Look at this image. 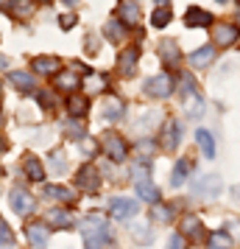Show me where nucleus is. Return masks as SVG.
<instances>
[{
    "mask_svg": "<svg viewBox=\"0 0 240 249\" xmlns=\"http://www.w3.org/2000/svg\"><path fill=\"white\" fill-rule=\"evenodd\" d=\"M62 3H67V6H70V3H76V0H62Z\"/></svg>",
    "mask_w": 240,
    "mask_h": 249,
    "instance_id": "37998d69",
    "label": "nucleus"
},
{
    "mask_svg": "<svg viewBox=\"0 0 240 249\" xmlns=\"http://www.w3.org/2000/svg\"><path fill=\"white\" fill-rule=\"evenodd\" d=\"M101 148L106 151V157L112 160V162H123V160L128 157L126 140L117 135V132H106V135L101 137Z\"/></svg>",
    "mask_w": 240,
    "mask_h": 249,
    "instance_id": "7ed1b4c3",
    "label": "nucleus"
},
{
    "mask_svg": "<svg viewBox=\"0 0 240 249\" xmlns=\"http://www.w3.org/2000/svg\"><path fill=\"white\" fill-rule=\"evenodd\" d=\"M48 224L53 227V230H67V227H73V213H70L67 207H53L48 213Z\"/></svg>",
    "mask_w": 240,
    "mask_h": 249,
    "instance_id": "a211bd4d",
    "label": "nucleus"
},
{
    "mask_svg": "<svg viewBox=\"0 0 240 249\" xmlns=\"http://www.w3.org/2000/svg\"><path fill=\"white\" fill-rule=\"evenodd\" d=\"M79 230L84 232V241H87V249H101L106 244H112V232H109V224L103 215H87L79 224Z\"/></svg>",
    "mask_w": 240,
    "mask_h": 249,
    "instance_id": "f257e3e1",
    "label": "nucleus"
},
{
    "mask_svg": "<svg viewBox=\"0 0 240 249\" xmlns=\"http://www.w3.org/2000/svg\"><path fill=\"white\" fill-rule=\"evenodd\" d=\"M171 9H168V6H165V9H157V12H154V17H151V23L157 25V28H162V25H168L171 23Z\"/></svg>",
    "mask_w": 240,
    "mask_h": 249,
    "instance_id": "f704fd0d",
    "label": "nucleus"
},
{
    "mask_svg": "<svg viewBox=\"0 0 240 249\" xmlns=\"http://www.w3.org/2000/svg\"><path fill=\"white\" fill-rule=\"evenodd\" d=\"M131 235L137 238V244H151L154 241V230H151V224H134Z\"/></svg>",
    "mask_w": 240,
    "mask_h": 249,
    "instance_id": "2f4dec72",
    "label": "nucleus"
},
{
    "mask_svg": "<svg viewBox=\"0 0 240 249\" xmlns=\"http://www.w3.org/2000/svg\"><path fill=\"white\" fill-rule=\"evenodd\" d=\"M34 70L45 73V76H56L59 73V59L56 56H36L34 59Z\"/></svg>",
    "mask_w": 240,
    "mask_h": 249,
    "instance_id": "393cba45",
    "label": "nucleus"
},
{
    "mask_svg": "<svg viewBox=\"0 0 240 249\" xmlns=\"http://www.w3.org/2000/svg\"><path fill=\"white\" fill-rule=\"evenodd\" d=\"M50 165H53V174H62V171L67 168V160L62 151H50Z\"/></svg>",
    "mask_w": 240,
    "mask_h": 249,
    "instance_id": "e433bc0d",
    "label": "nucleus"
},
{
    "mask_svg": "<svg viewBox=\"0 0 240 249\" xmlns=\"http://www.w3.org/2000/svg\"><path fill=\"white\" fill-rule=\"evenodd\" d=\"M187 62H190L193 68H209V65L215 62V48H209V45L198 48V51H193V53L187 56Z\"/></svg>",
    "mask_w": 240,
    "mask_h": 249,
    "instance_id": "6ab92c4d",
    "label": "nucleus"
},
{
    "mask_svg": "<svg viewBox=\"0 0 240 249\" xmlns=\"http://www.w3.org/2000/svg\"><path fill=\"white\" fill-rule=\"evenodd\" d=\"M25 238H28L31 247L45 249L48 241H50V224H45V221H28L25 224Z\"/></svg>",
    "mask_w": 240,
    "mask_h": 249,
    "instance_id": "39448f33",
    "label": "nucleus"
},
{
    "mask_svg": "<svg viewBox=\"0 0 240 249\" xmlns=\"http://www.w3.org/2000/svg\"><path fill=\"white\" fill-rule=\"evenodd\" d=\"M64 135H67L70 140H84V137H87V132H84V126H81L79 121H70V124H67V132H64Z\"/></svg>",
    "mask_w": 240,
    "mask_h": 249,
    "instance_id": "c9c22d12",
    "label": "nucleus"
},
{
    "mask_svg": "<svg viewBox=\"0 0 240 249\" xmlns=\"http://www.w3.org/2000/svg\"><path fill=\"white\" fill-rule=\"evenodd\" d=\"M137 59H140V51L137 48H126V51H123V53H120V59H117V62H120V65H117V68H120V76H134V70H137Z\"/></svg>",
    "mask_w": 240,
    "mask_h": 249,
    "instance_id": "dca6fc26",
    "label": "nucleus"
},
{
    "mask_svg": "<svg viewBox=\"0 0 240 249\" xmlns=\"http://www.w3.org/2000/svg\"><path fill=\"white\" fill-rule=\"evenodd\" d=\"M168 249H187V241H184V235H173L171 241H168Z\"/></svg>",
    "mask_w": 240,
    "mask_h": 249,
    "instance_id": "ea45409f",
    "label": "nucleus"
},
{
    "mask_svg": "<svg viewBox=\"0 0 240 249\" xmlns=\"http://www.w3.org/2000/svg\"><path fill=\"white\" fill-rule=\"evenodd\" d=\"M23 171H25V177H28L31 182H42L45 179V168H42L39 157H34V154H28V157L23 160Z\"/></svg>",
    "mask_w": 240,
    "mask_h": 249,
    "instance_id": "aec40b11",
    "label": "nucleus"
},
{
    "mask_svg": "<svg viewBox=\"0 0 240 249\" xmlns=\"http://www.w3.org/2000/svg\"><path fill=\"white\" fill-rule=\"evenodd\" d=\"M190 168H193V162L187 157H182L176 165H173V177H171V185L173 188H179V185H184L187 182V177H190Z\"/></svg>",
    "mask_w": 240,
    "mask_h": 249,
    "instance_id": "4be33fe9",
    "label": "nucleus"
},
{
    "mask_svg": "<svg viewBox=\"0 0 240 249\" xmlns=\"http://www.w3.org/2000/svg\"><path fill=\"white\" fill-rule=\"evenodd\" d=\"M0 174H3V168H0Z\"/></svg>",
    "mask_w": 240,
    "mask_h": 249,
    "instance_id": "a18cd8bd",
    "label": "nucleus"
},
{
    "mask_svg": "<svg viewBox=\"0 0 240 249\" xmlns=\"http://www.w3.org/2000/svg\"><path fill=\"white\" fill-rule=\"evenodd\" d=\"M160 3H162V0H160Z\"/></svg>",
    "mask_w": 240,
    "mask_h": 249,
    "instance_id": "49530a36",
    "label": "nucleus"
},
{
    "mask_svg": "<svg viewBox=\"0 0 240 249\" xmlns=\"http://www.w3.org/2000/svg\"><path fill=\"white\" fill-rule=\"evenodd\" d=\"M9 81H12L17 90H23V92L34 90V79H31V73H25V70H14V73H9Z\"/></svg>",
    "mask_w": 240,
    "mask_h": 249,
    "instance_id": "cd10ccee",
    "label": "nucleus"
},
{
    "mask_svg": "<svg viewBox=\"0 0 240 249\" xmlns=\"http://www.w3.org/2000/svg\"><path fill=\"white\" fill-rule=\"evenodd\" d=\"M59 25H62V28L67 31V28H73V25H76V17H73V14H62V20H59Z\"/></svg>",
    "mask_w": 240,
    "mask_h": 249,
    "instance_id": "a19ab883",
    "label": "nucleus"
},
{
    "mask_svg": "<svg viewBox=\"0 0 240 249\" xmlns=\"http://www.w3.org/2000/svg\"><path fill=\"white\" fill-rule=\"evenodd\" d=\"M53 84H56L59 90H64V92H73V90H79V76H76V68H70V70H59L56 76H53Z\"/></svg>",
    "mask_w": 240,
    "mask_h": 249,
    "instance_id": "f3484780",
    "label": "nucleus"
},
{
    "mask_svg": "<svg viewBox=\"0 0 240 249\" xmlns=\"http://www.w3.org/2000/svg\"><path fill=\"white\" fill-rule=\"evenodd\" d=\"M87 84H90V87H87L90 92H101V90H106V79H103V76H90V79H87Z\"/></svg>",
    "mask_w": 240,
    "mask_h": 249,
    "instance_id": "4c0bfd02",
    "label": "nucleus"
},
{
    "mask_svg": "<svg viewBox=\"0 0 240 249\" xmlns=\"http://www.w3.org/2000/svg\"><path fill=\"white\" fill-rule=\"evenodd\" d=\"M195 140H198V146H201V154H204V157H215V137L209 135V132H207V129H198V132H195Z\"/></svg>",
    "mask_w": 240,
    "mask_h": 249,
    "instance_id": "bb28decb",
    "label": "nucleus"
},
{
    "mask_svg": "<svg viewBox=\"0 0 240 249\" xmlns=\"http://www.w3.org/2000/svg\"><path fill=\"white\" fill-rule=\"evenodd\" d=\"M184 25L187 28H204V25H212V14L198 9V6H190L184 12Z\"/></svg>",
    "mask_w": 240,
    "mask_h": 249,
    "instance_id": "ddd939ff",
    "label": "nucleus"
},
{
    "mask_svg": "<svg viewBox=\"0 0 240 249\" xmlns=\"http://www.w3.org/2000/svg\"><path fill=\"white\" fill-rule=\"evenodd\" d=\"M67 107H70V115H73V118H84V115L90 112V101H87L84 95H70Z\"/></svg>",
    "mask_w": 240,
    "mask_h": 249,
    "instance_id": "c756f323",
    "label": "nucleus"
},
{
    "mask_svg": "<svg viewBox=\"0 0 240 249\" xmlns=\"http://www.w3.org/2000/svg\"><path fill=\"white\" fill-rule=\"evenodd\" d=\"M182 235L187 238V241H204L207 238V230H204V221L198 218V215H184L182 218Z\"/></svg>",
    "mask_w": 240,
    "mask_h": 249,
    "instance_id": "9b49d317",
    "label": "nucleus"
},
{
    "mask_svg": "<svg viewBox=\"0 0 240 249\" xmlns=\"http://www.w3.org/2000/svg\"><path fill=\"white\" fill-rule=\"evenodd\" d=\"M184 115H187V118H201V115H204V98H201L198 92H193V95L184 98Z\"/></svg>",
    "mask_w": 240,
    "mask_h": 249,
    "instance_id": "b1692460",
    "label": "nucleus"
},
{
    "mask_svg": "<svg viewBox=\"0 0 240 249\" xmlns=\"http://www.w3.org/2000/svg\"><path fill=\"white\" fill-rule=\"evenodd\" d=\"M45 196L50 199V202L64 204V207H70V204L76 202V193L70 191V188H64V185H48V188H45Z\"/></svg>",
    "mask_w": 240,
    "mask_h": 249,
    "instance_id": "2eb2a0df",
    "label": "nucleus"
},
{
    "mask_svg": "<svg viewBox=\"0 0 240 249\" xmlns=\"http://www.w3.org/2000/svg\"><path fill=\"white\" fill-rule=\"evenodd\" d=\"M117 20H123V25H134L140 20V9H137V3H131V0H123L120 6H117Z\"/></svg>",
    "mask_w": 240,
    "mask_h": 249,
    "instance_id": "412c9836",
    "label": "nucleus"
},
{
    "mask_svg": "<svg viewBox=\"0 0 240 249\" xmlns=\"http://www.w3.org/2000/svg\"><path fill=\"white\" fill-rule=\"evenodd\" d=\"M154 218H157V221H165V224H168V221H173V210L171 207H168V204H162V202H157L154 204Z\"/></svg>",
    "mask_w": 240,
    "mask_h": 249,
    "instance_id": "72a5a7b5",
    "label": "nucleus"
},
{
    "mask_svg": "<svg viewBox=\"0 0 240 249\" xmlns=\"http://www.w3.org/2000/svg\"><path fill=\"white\" fill-rule=\"evenodd\" d=\"M137 196L143 199V202H148V204L160 202V188L148 179V174H145V171H143V177H137Z\"/></svg>",
    "mask_w": 240,
    "mask_h": 249,
    "instance_id": "f8f14e48",
    "label": "nucleus"
},
{
    "mask_svg": "<svg viewBox=\"0 0 240 249\" xmlns=\"http://www.w3.org/2000/svg\"><path fill=\"white\" fill-rule=\"evenodd\" d=\"M137 210H140V204L134 202V199H126V196H114L112 202H109V213H112V218H117V221L134 218Z\"/></svg>",
    "mask_w": 240,
    "mask_h": 249,
    "instance_id": "0eeeda50",
    "label": "nucleus"
},
{
    "mask_svg": "<svg viewBox=\"0 0 240 249\" xmlns=\"http://www.w3.org/2000/svg\"><path fill=\"white\" fill-rule=\"evenodd\" d=\"M106 39H112V42H120L123 36H126V25L120 23V20H112V23H106Z\"/></svg>",
    "mask_w": 240,
    "mask_h": 249,
    "instance_id": "7c9ffc66",
    "label": "nucleus"
},
{
    "mask_svg": "<svg viewBox=\"0 0 240 249\" xmlns=\"http://www.w3.org/2000/svg\"><path fill=\"white\" fill-rule=\"evenodd\" d=\"M98 185H101V177H98V168L95 165H81L79 171H76V188L84 193H95L98 191Z\"/></svg>",
    "mask_w": 240,
    "mask_h": 249,
    "instance_id": "20e7f679",
    "label": "nucleus"
},
{
    "mask_svg": "<svg viewBox=\"0 0 240 249\" xmlns=\"http://www.w3.org/2000/svg\"><path fill=\"white\" fill-rule=\"evenodd\" d=\"M3 9L14 20H25V17H31V12H34V0H6Z\"/></svg>",
    "mask_w": 240,
    "mask_h": 249,
    "instance_id": "4468645a",
    "label": "nucleus"
},
{
    "mask_svg": "<svg viewBox=\"0 0 240 249\" xmlns=\"http://www.w3.org/2000/svg\"><path fill=\"white\" fill-rule=\"evenodd\" d=\"M143 92H145L148 98L165 101V98H171L173 92H176V79H173L171 73H157V76L145 79V84H143Z\"/></svg>",
    "mask_w": 240,
    "mask_h": 249,
    "instance_id": "f03ea898",
    "label": "nucleus"
},
{
    "mask_svg": "<svg viewBox=\"0 0 240 249\" xmlns=\"http://www.w3.org/2000/svg\"><path fill=\"white\" fill-rule=\"evenodd\" d=\"M218 3H226V0H218Z\"/></svg>",
    "mask_w": 240,
    "mask_h": 249,
    "instance_id": "c03bdc74",
    "label": "nucleus"
},
{
    "mask_svg": "<svg viewBox=\"0 0 240 249\" xmlns=\"http://www.w3.org/2000/svg\"><path fill=\"white\" fill-rule=\"evenodd\" d=\"M103 118H106V121H120V118H123V112H126V107H123V101H120V98H109V101L103 104Z\"/></svg>",
    "mask_w": 240,
    "mask_h": 249,
    "instance_id": "a878e982",
    "label": "nucleus"
},
{
    "mask_svg": "<svg viewBox=\"0 0 240 249\" xmlns=\"http://www.w3.org/2000/svg\"><path fill=\"white\" fill-rule=\"evenodd\" d=\"M0 247H14V230L3 218H0Z\"/></svg>",
    "mask_w": 240,
    "mask_h": 249,
    "instance_id": "473e14b6",
    "label": "nucleus"
},
{
    "mask_svg": "<svg viewBox=\"0 0 240 249\" xmlns=\"http://www.w3.org/2000/svg\"><path fill=\"white\" fill-rule=\"evenodd\" d=\"M207 247L209 249H232L235 247V238L224 232V230H218V232H209L207 235Z\"/></svg>",
    "mask_w": 240,
    "mask_h": 249,
    "instance_id": "5701e85b",
    "label": "nucleus"
},
{
    "mask_svg": "<svg viewBox=\"0 0 240 249\" xmlns=\"http://www.w3.org/2000/svg\"><path fill=\"white\" fill-rule=\"evenodd\" d=\"M179 140H182V124L179 121H165L162 135H160V146L165 151H176L179 148Z\"/></svg>",
    "mask_w": 240,
    "mask_h": 249,
    "instance_id": "1a4fd4ad",
    "label": "nucleus"
},
{
    "mask_svg": "<svg viewBox=\"0 0 240 249\" xmlns=\"http://www.w3.org/2000/svg\"><path fill=\"white\" fill-rule=\"evenodd\" d=\"M3 151H6V140H3V137H0V154H3Z\"/></svg>",
    "mask_w": 240,
    "mask_h": 249,
    "instance_id": "79ce46f5",
    "label": "nucleus"
},
{
    "mask_svg": "<svg viewBox=\"0 0 240 249\" xmlns=\"http://www.w3.org/2000/svg\"><path fill=\"white\" fill-rule=\"evenodd\" d=\"M160 56L168 62V65H179V59H182V53H179V45L173 42V39H165L160 45Z\"/></svg>",
    "mask_w": 240,
    "mask_h": 249,
    "instance_id": "c85d7f7f",
    "label": "nucleus"
},
{
    "mask_svg": "<svg viewBox=\"0 0 240 249\" xmlns=\"http://www.w3.org/2000/svg\"><path fill=\"white\" fill-rule=\"evenodd\" d=\"M212 39H215V45H221V48L238 42V39H240L238 25H235V23H215V25H212Z\"/></svg>",
    "mask_w": 240,
    "mask_h": 249,
    "instance_id": "9d476101",
    "label": "nucleus"
},
{
    "mask_svg": "<svg viewBox=\"0 0 240 249\" xmlns=\"http://www.w3.org/2000/svg\"><path fill=\"white\" fill-rule=\"evenodd\" d=\"M9 207H12L17 215H28L31 210H34V196H31V191L14 188V191L9 193Z\"/></svg>",
    "mask_w": 240,
    "mask_h": 249,
    "instance_id": "6e6552de",
    "label": "nucleus"
},
{
    "mask_svg": "<svg viewBox=\"0 0 240 249\" xmlns=\"http://www.w3.org/2000/svg\"><path fill=\"white\" fill-rule=\"evenodd\" d=\"M221 188H224V182H221L218 174H204V177L193 185V196H198V199H212V196L221 193Z\"/></svg>",
    "mask_w": 240,
    "mask_h": 249,
    "instance_id": "423d86ee",
    "label": "nucleus"
},
{
    "mask_svg": "<svg viewBox=\"0 0 240 249\" xmlns=\"http://www.w3.org/2000/svg\"><path fill=\"white\" fill-rule=\"evenodd\" d=\"M36 101L42 104L45 109H50V107H53V98H50V90H39V92H36Z\"/></svg>",
    "mask_w": 240,
    "mask_h": 249,
    "instance_id": "58836bf2",
    "label": "nucleus"
}]
</instances>
